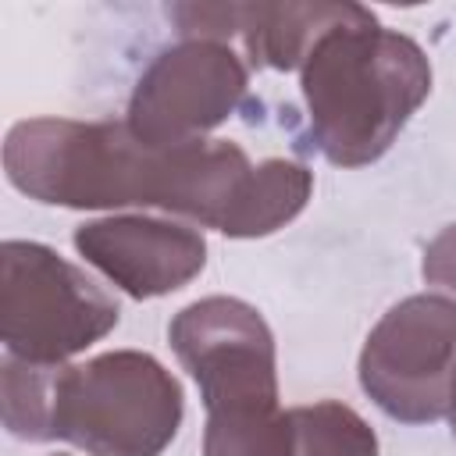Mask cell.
<instances>
[{
  "label": "cell",
  "mask_w": 456,
  "mask_h": 456,
  "mask_svg": "<svg viewBox=\"0 0 456 456\" xmlns=\"http://www.w3.org/2000/svg\"><path fill=\"white\" fill-rule=\"evenodd\" d=\"M445 417H449V431H452V442H456V370H452V388H449V410H445Z\"/></svg>",
  "instance_id": "obj_12"
},
{
  "label": "cell",
  "mask_w": 456,
  "mask_h": 456,
  "mask_svg": "<svg viewBox=\"0 0 456 456\" xmlns=\"http://www.w3.org/2000/svg\"><path fill=\"white\" fill-rule=\"evenodd\" d=\"M310 139L335 167H363L388 153L431 93V61L417 39L385 28L353 4L299 68Z\"/></svg>",
  "instance_id": "obj_3"
},
{
  "label": "cell",
  "mask_w": 456,
  "mask_h": 456,
  "mask_svg": "<svg viewBox=\"0 0 456 456\" xmlns=\"http://www.w3.org/2000/svg\"><path fill=\"white\" fill-rule=\"evenodd\" d=\"M118 321L114 296L57 249L28 239L0 246V338L7 356L61 367L107 338Z\"/></svg>",
  "instance_id": "obj_5"
},
{
  "label": "cell",
  "mask_w": 456,
  "mask_h": 456,
  "mask_svg": "<svg viewBox=\"0 0 456 456\" xmlns=\"http://www.w3.org/2000/svg\"><path fill=\"white\" fill-rule=\"evenodd\" d=\"M314 171L289 157H267L253 164L249 182L239 196V207L221 235L228 239H260L285 228L310 200Z\"/></svg>",
  "instance_id": "obj_9"
},
{
  "label": "cell",
  "mask_w": 456,
  "mask_h": 456,
  "mask_svg": "<svg viewBox=\"0 0 456 456\" xmlns=\"http://www.w3.org/2000/svg\"><path fill=\"white\" fill-rule=\"evenodd\" d=\"M0 406L14 438H61L86 456H160L185 417L178 378L139 349H110L61 367L7 356Z\"/></svg>",
  "instance_id": "obj_2"
},
{
  "label": "cell",
  "mask_w": 456,
  "mask_h": 456,
  "mask_svg": "<svg viewBox=\"0 0 456 456\" xmlns=\"http://www.w3.org/2000/svg\"><path fill=\"white\" fill-rule=\"evenodd\" d=\"M4 171L18 192L46 207H157L224 232L253 164L232 139L153 150L125 121L28 118L4 139Z\"/></svg>",
  "instance_id": "obj_1"
},
{
  "label": "cell",
  "mask_w": 456,
  "mask_h": 456,
  "mask_svg": "<svg viewBox=\"0 0 456 456\" xmlns=\"http://www.w3.org/2000/svg\"><path fill=\"white\" fill-rule=\"evenodd\" d=\"M420 274L431 289H438V296H449L456 303V224L442 228L428 246H424V260H420Z\"/></svg>",
  "instance_id": "obj_11"
},
{
  "label": "cell",
  "mask_w": 456,
  "mask_h": 456,
  "mask_svg": "<svg viewBox=\"0 0 456 456\" xmlns=\"http://www.w3.org/2000/svg\"><path fill=\"white\" fill-rule=\"evenodd\" d=\"M167 342L200 388L203 442L256 431L281 413L274 335L253 303L235 296L196 299L171 317Z\"/></svg>",
  "instance_id": "obj_4"
},
{
  "label": "cell",
  "mask_w": 456,
  "mask_h": 456,
  "mask_svg": "<svg viewBox=\"0 0 456 456\" xmlns=\"http://www.w3.org/2000/svg\"><path fill=\"white\" fill-rule=\"evenodd\" d=\"M285 456H378V435L353 406L321 399L289 410Z\"/></svg>",
  "instance_id": "obj_10"
},
{
  "label": "cell",
  "mask_w": 456,
  "mask_h": 456,
  "mask_svg": "<svg viewBox=\"0 0 456 456\" xmlns=\"http://www.w3.org/2000/svg\"><path fill=\"white\" fill-rule=\"evenodd\" d=\"M246 89L249 68L228 43L178 39L135 78L125 125L153 150L203 142L239 110Z\"/></svg>",
  "instance_id": "obj_7"
},
{
  "label": "cell",
  "mask_w": 456,
  "mask_h": 456,
  "mask_svg": "<svg viewBox=\"0 0 456 456\" xmlns=\"http://www.w3.org/2000/svg\"><path fill=\"white\" fill-rule=\"evenodd\" d=\"M71 239L78 256L132 299L178 292L207 264L203 232L171 217L110 214L78 224Z\"/></svg>",
  "instance_id": "obj_8"
},
{
  "label": "cell",
  "mask_w": 456,
  "mask_h": 456,
  "mask_svg": "<svg viewBox=\"0 0 456 456\" xmlns=\"http://www.w3.org/2000/svg\"><path fill=\"white\" fill-rule=\"evenodd\" d=\"M360 388L403 424H435L449 410L456 370V303L417 292L388 306L360 349Z\"/></svg>",
  "instance_id": "obj_6"
}]
</instances>
